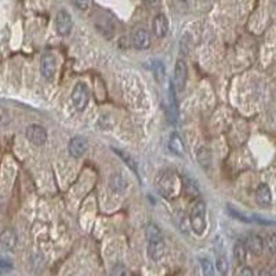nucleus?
I'll return each mask as SVG.
<instances>
[{
  "label": "nucleus",
  "mask_w": 276,
  "mask_h": 276,
  "mask_svg": "<svg viewBox=\"0 0 276 276\" xmlns=\"http://www.w3.org/2000/svg\"><path fill=\"white\" fill-rule=\"evenodd\" d=\"M145 238L148 242V256L149 259L154 261H159L162 259L166 251V246H164L163 235L162 231L157 228L155 224H148L145 226Z\"/></svg>",
  "instance_id": "obj_1"
},
{
  "label": "nucleus",
  "mask_w": 276,
  "mask_h": 276,
  "mask_svg": "<svg viewBox=\"0 0 276 276\" xmlns=\"http://www.w3.org/2000/svg\"><path fill=\"white\" fill-rule=\"evenodd\" d=\"M155 185L162 196L174 198L177 193V175L172 170H163L156 175Z\"/></svg>",
  "instance_id": "obj_2"
},
{
  "label": "nucleus",
  "mask_w": 276,
  "mask_h": 276,
  "mask_svg": "<svg viewBox=\"0 0 276 276\" xmlns=\"http://www.w3.org/2000/svg\"><path fill=\"white\" fill-rule=\"evenodd\" d=\"M190 226L196 235H203L206 229V203L199 200L190 210Z\"/></svg>",
  "instance_id": "obj_3"
},
{
  "label": "nucleus",
  "mask_w": 276,
  "mask_h": 276,
  "mask_svg": "<svg viewBox=\"0 0 276 276\" xmlns=\"http://www.w3.org/2000/svg\"><path fill=\"white\" fill-rule=\"evenodd\" d=\"M88 98H90V91H88V87H87L86 83H82V82L76 83V86L72 90V95H70L73 108L79 112L85 111V108L88 104Z\"/></svg>",
  "instance_id": "obj_4"
},
{
  "label": "nucleus",
  "mask_w": 276,
  "mask_h": 276,
  "mask_svg": "<svg viewBox=\"0 0 276 276\" xmlns=\"http://www.w3.org/2000/svg\"><path fill=\"white\" fill-rule=\"evenodd\" d=\"M131 44L136 50H147L151 46V34L145 28H136L131 34Z\"/></svg>",
  "instance_id": "obj_5"
},
{
  "label": "nucleus",
  "mask_w": 276,
  "mask_h": 276,
  "mask_svg": "<svg viewBox=\"0 0 276 276\" xmlns=\"http://www.w3.org/2000/svg\"><path fill=\"white\" fill-rule=\"evenodd\" d=\"M26 138L29 142H32L36 147L43 145L44 142L47 141V131L44 127L39 126V124H31L25 131Z\"/></svg>",
  "instance_id": "obj_6"
},
{
  "label": "nucleus",
  "mask_w": 276,
  "mask_h": 276,
  "mask_svg": "<svg viewBox=\"0 0 276 276\" xmlns=\"http://www.w3.org/2000/svg\"><path fill=\"white\" fill-rule=\"evenodd\" d=\"M72 17L67 10H60L57 13V17H55V28H57V32L61 36H68L72 31Z\"/></svg>",
  "instance_id": "obj_7"
},
{
  "label": "nucleus",
  "mask_w": 276,
  "mask_h": 276,
  "mask_svg": "<svg viewBox=\"0 0 276 276\" xmlns=\"http://www.w3.org/2000/svg\"><path fill=\"white\" fill-rule=\"evenodd\" d=\"M187 76H188V67L185 61L178 60L175 62V68H174V86L178 91L184 90L187 83Z\"/></svg>",
  "instance_id": "obj_8"
},
{
  "label": "nucleus",
  "mask_w": 276,
  "mask_h": 276,
  "mask_svg": "<svg viewBox=\"0 0 276 276\" xmlns=\"http://www.w3.org/2000/svg\"><path fill=\"white\" fill-rule=\"evenodd\" d=\"M40 70H42V75L46 80H52L55 75V70H57V62L55 58L52 54H46L42 58L40 62Z\"/></svg>",
  "instance_id": "obj_9"
},
{
  "label": "nucleus",
  "mask_w": 276,
  "mask_h": 276,
  "mask_svg": "<svg viewBox=\"0 0 276 276\" xmlns=\"http://www.w3.org/2000/svg\"><path fill=\"white\" fill-rule=\"evenodd\" d=\"M244 246H246V249L251 251L253 254L259 256V254H262V251H264L265 243H264V239H262L261 236L256 235V233H250V235L246 238V241H244Z\"/></svg>",
  "instance_id": "obj_10"
},
{
  "label": "nucleus",
  "mask_w": 276,
  "mask_h": 276,
  "mask_svg": "<svg viewBox=\"0 0 276 276\" xmlns=\"http://www.w3.org/2000/svg\"><path fill=\"white\" fill-rule=\"evenodd\" d=\"M68 151L70 156H73V157H76V159L82 157V156L86 154L87 151V141L82 137L72 138V139L69 141Z\"/></svg>",
  "instance_id": "obj_11"
},
{
  "label": "nucleus",
  "mask_w": 276,
  "mask_h": 276,
  "mask_svg": "<svg viewBox=\"0 0 276 276\" xmlns=\"http://www.w3.org/2000/svg\"><path fill=\"white\" fill-rule=\"evenodd\" d=\"M256 200L261 207H269L272 203V193L267 184H259L256 190Z\"/></svg>",
  "instance_id": "obj_12"
},
{
  "label": "nucleus",
  "mask_w": 276,
  "mask_h": 276,
  "mask_svg": "<svg viewBox=\"0 0 276 276\" xmlns=\"http://www.w3.org/2000/svg\"><path fill=\"white\" fill-rule=\"evenodd\" d=\"M0 243L1 246L6 249V250L13 251L16 247H17V233L14 229L11 228H7L4 229L1 235H0Z\"/></svg>",
  "instance_id": "obj_13"
},
{
  "label": "nucleus",
  "mask_w": 276,
  "mask_h": 276,
  "mask_svg": "<svg viewBox=\"0 0 276 276\" xmlns=\"http://www.w3.org/2000/svg\"><path fill=\"white\" fill-rule=\"evenodd\" d=\"M152 31L157 37H164L169 32V21L164 14H157L152 22Z\"/></svg>",
  "instance_id": "obj_14"
},
{
  "label": "nucleus",
  "mask_w": 276,
  "mask_h": 276,
  "mask_svg": "<svg viewBox=\"0 0 276 276\" xmlns=\"http://www.w3.org/2000/svg\"><path fill=\"white\" fill-rule=\"evenodd\" d=\"M169 149L177 156H184L185 154V145H184V141L178 133H172L170 139H169Z\"/></svg>",
  "instance_id": "obj_15"
},
{
  "label": "nucleus",
  "mask_w": 276,
  "mask_h": 276,
  "mask_svg": "<svg viewBox=\"0 0 276 276\" xmlns=\"http://www.w3.org/2000/svg\"><path fill=\"white\" fill-rule=\"evenodd\" d=\"M233 259H235V262L238 265H243L246 262V259H247V249L244 246V243L242 242H238L235 246H233Z\"/></svg>",
  "instance_id": "obj_16"
},
{
  "label": "nucleus",
  "mask_w": 276,
  "mask_h": 276,
  "mask_svg": "<svg viewBox=\"0 0 276 276\" xmlns=\"http://www.w3.org/2000/svg\"><path fill=\"white\" fill-rule=\"evenodd\" d=\"M196 157H198L199 164H200L205 170H208V169H210V164H211V154H210V149H208V148L207 147L199 148Z\"/></svg>",
  "instance_id": "obj_17"
},
{
  "label": "nucleus",
  "mask_w": 276,
  "mask_h": 276,
  "mask_svg": "<svg viewBox=\"0 0 276 276\" xmlns=\"http://www.w3.org/2000/svg\"><path fill=\"white\" fill-rule=\"evenodd\" d=\"M182 181H184V190H185V193L190 196V199H195L199 196V188L196 187L195 181L190 178L188 175H184L182 177Z\"/></svg>",
  "instance_id": "obj_18"
},
{
  "label": "nucleus",
  "mask_w": 276,
  "mask_h": 276,
  "mask_svg": "<svg viewBox=\"0 0 276 276\" xmlns=\"http://www.w3.org/2000/svg\"><path fill=\"white\" fill-rule=\"evenodd\" d=\"M216 267L220 275L221 276L226 275V272H228V269H229V262H228V259L225 257L224 254H221V256L217 257Z\"/></svg>",
  "instance_id": "obj_19"
},
{
  "label": "nucleus",
  "mask_w": 276,
  "mask_h": 276,
  "mask_svg": "<svg viewBox=\"0 0 276 276\" xmlns=\"http://www.w3.org/2000/svg\"><path fill=\"white\" fill-rule=\"evenodd\" d=\"M113 151H115V154L116 155H119L121 157V160L124 162V163L129 166L130 169L133 170V172L137 174V166H136V163H134V160L131 159V156L127 155V154H124V152H121V149H116V148H113Z\"/></svg>",
  "instance_id": "obj_20"
},
{
  "label": "nucleus",
  "mask_w": 276,
  "mask_h": 276,
  "mask_svg": "<svg viewBox=\"0 0 276 276\" xmlns=\"http://www.w3.org/2000/svg\"><path fill=\"white\" fill-rule=\"evenodd\" d=\"M200 267H202V272H203V276H214L216 271H214V267L211 264V261L207 259H200Z\"/></svg>",
  "instance_id": "obj_21"
},
{
  "label": "nucleus",
  "mask_w": 276,
  "mask_h": 276,
  "mask_svg": "<svg viewBox=\"0 0 276 276\" xmlns=\"http://www.w3.org/2000/svg\"><path fill=\"white\" fill-rule=\"evenodd\" d=\"M152 70H154V75L157 82H162L164 78V65L163 62L160 61H154L152 64Z\"/></svg>",
  "instance_id": "obj_22"
},
{
  "label": "nucleus",
  "mask_w": 276,
  "mask_h": 276,
  "mask_svg": "<svg viewBox=\"0 0 276 276\" xmlns=\"http://www.w3.org/2000/svg\"><path fill=\"white\" fill-rule=\"evenodd\" d=\"M111 187H112L113 190L121 192V190L126 188V182L121 178V175H115V177H112V180H111Z\"/></svg>",
  "instance_id": "obj_23"
},
{
  "label": "nucleus",
  "mask_w": 276,
  "mask_h": 276,
  "mask_svg": "<svg viewBox=\"0 0 276 276\" xmlns=\"http://www.w3.org/2000/svg\"><path fill=\"white\" fill-rule=\"evenodd\" d=\"M109 276H127V269H126V267L123 264L118 262V264H115L112 267Z\"/></svg>",
  "instance_id": "obj_24"
},
{
  "label": "nucleus",
  "mask_w": 276,
  "mask_h": 276,
  "mask_svg": "<svg viewBox=\"0 0 276 276\" xmlns=\"http://www.w3.org/2000/svg\"><path fill=\"white\" fill-rule=\"evenodd\" d=\"M228 210H229V213H231V216L233 217V218H236V220H241V221H243V223H250L251 218H249V217H246L243 213H241V211H238V210H235L233 207L228 206Z\"/></svg>",
  "instance_id": "obj_25"
},
{
  "label": "nucleus",
  "mask_w": 276,
  "mask_h": 276,
  "mask_svg": "<svg viewBox=\"0 0 276 276\" xmlns=\"http://www.w3.org/2000/svg\"><path fill=\"white\" fill-rule=\"evenodd\" d=\"M267 247L274 256H276V233H271L267 238Z\"/></svg>",
  "instance_id": "obj_26"
},
{
  "label": "nucleus",
  "mask_w": 276,
  "mask_h": 276,
  "mask_svg": "<svg viewBox=\"0 0 276 276\" xmlns=\"http://www.w3.org/2000/svg\"><path fill=\"white\" fill-rule=\"evenodd\" d=\"M13 269V264L10 262L9 259H4V257H0V271L3 272H9Z\"/></svg>",
  "instance_id": "obj_27"
},
{
  "label": "nucleus",
  "mask_w": 276,
  "mask_h": 276,
  "mask_svg": "<svg viewBox=\"0 0 276 276\" xmlns=\"http://www.w3.org/2000/svg\"><path fill=\"white\" fill-rule=\"evenodd\" d=\"M73 3H75L76 9L87 10V7H88V3H90V0H73Z\"/></svg>",
  "instance_id": "obj_28"
},
{
  "label": "nucleus",
  "mask_w": 276,
  "mask_h": 276,
  "mask_svg": "<svg viewBox=\"0 0 276 276\" xmlns=\"http://www.w3.org/2000/svg\"><path fill=\"white\" fill-rule=\"evenodd\" d=\"M239 276H253V271H251V268H249V267L242 268Z\"/></svg>",
  "instance_id": "obj_29"
},
{
  "label": "nucleus",
  "mask_w": 276,
  "mask_h": 276,
  "mask_svg": "<svg viewBox=\"0 0 276 276\" xmlns=\"http://www.w3.org/2000/svg\"><path fill=\"white\" fill-rule=\"evenodd\" d=\"M259 276H272V275H271V272H268V271H261Z\"/></svg>",
  "instance_id": "obj_30"
},
{
  "label": "nucleus",
  "mask_w": 276,
  "mask_h": 276,
  "mask_svg": "<svg viewBox=\"0 0 276 276\" xmlns=\"http://www.w3.org/2000/svg\"><path fill=\"white\" fill-rule=\"evenodd\" d=\"M145 1H147L148 4H155L157 0H145Z\"/></svg>",
  "instance_id": "obj_31"
},
{
  "label": "nucleus",
  "mask_w": 276,
  "mask_h": 276,
  "mask_svg": "<svg viewBox=\"0 0 276 276\" xmlns=\"http://www.w3.org/2000/svg\"><path fill=\"white\" fill-rule=\"evenodd\" d=\"M272 276H276V264L274 265V268H272V274H271Z\"/></svg>",
  "instance_id": "obj_32"
},
{
  "label": "nucleus",
  "mask_w": 276,
  "mask_h": 276,
  "mask_svg": "<svg viewBox=\"0 0 276 276\" xmlns=\"http://www.w3.org/2000/svg\"><path fill=\"white\" fill-rule=\"evenodd\" d=\"M272 3H274V4H276V0H272Z\"/></svg>",
  "instance_id": "obj_33"
},
{
  "label": "nucleus",
  "mask_w": 276,
  "mask_h": 276,
  "mask_svg": "<svg viewBox=\"0 0 276 276\" xmlns=\"http://www.w3.org/2000/svg\"><path fill=\"white\" fill-rule=\"evenodd\" d=\"M181 1H187V0H181Z\"/></svg>",
  "instance_id": "obj_34"
}]
</instances>
